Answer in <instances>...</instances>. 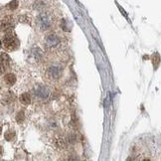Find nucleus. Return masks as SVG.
<instances>
[{
	"instance_id": "1",
	"label": "nucleus",
	"mask_w": 161,
	"mask_h": 161,
	"mask_svg": "<svg viewBox=\"0 0 161 161\" xmlns=\"http://www.w3.org/2000/svg\"><path fill=\"white\" fill-rule=\"evenodd\" d=\"M38 24H39V27L41 28V30L47 31L52 27L53 20L48 14L42 13L39 17H38Z\"/></svg>"
},
{
	"instance_id": "2",
	"label": "nucleus",
	"mask_w": 161,
	"mask_h": 161,
	"mask_svg": "<svg viewBox=\"0 0 161 161\" xmlns=\"http://www.w3.org/2000/svg\"><path fill=\"white\" fill-rule=\"evenodd\" d=\"M3 46L7 48L8 50H15L18 46V41L17 39L12 36V35H5L2 39Z\"/></svg>"
},
{
	"instance_id": "3",
	"label": "nucleus",
	"mask_w": 161,
	"mask_h": 161,
	"mask_svg": "<svg viewBox=\"0 0 161 161\" xmlns=\"http://www.w3.org/2000/svg\"><path fill=\"white\" fill-rule=\"evenodd\" d=\"M34 95L40 99H46L49 96V90L44 86H38L34 90Z\"/></svg>"
},
{
	"instance_id": "4",
	"label": "nucleus",
	"mask_w": 161,
	"mask_h": 161,
	"mask_svg": "<svg viewBox=\"0 0 161 161\" xmlns=\"http://www.w3.org/2000/svg\"><path fill=\"white\" fill-rule=\"evenodd\" d=\"M60 44V39L58 38L56 35L51 34L46 38V45L49 48H55Z\"/></svg>"
},
{
	"instance_id": "5",
	"label": "nucleus",
	"mask_w": 161,
	"mask_h": 161,
	"mask_svg": "<svg viewBox=\"0 0 161 161\" xmlns=\"http://www.w3.org/2000/svg\"><path fill=\"white\" fill-rule=\"evenodd\" d=\"M48 74H49V76L52 79H58L61 76V74H62V69L60 67L53 66L48 70Z\"/></svg>"
},
{
	"instance_id": "6",
	"label": "nucleus",
	"mask_w": 161,
	"mask_h": 161,
	"mask_svg": "<svg viewBox=\"0 0 161 161\" xmlns=\"http://www.w3.org/2000/svg\"><path fill=\"white\" fill-rule=\"evenodd\" d=\"M4 80H5L6 84L9 86H13L16 83V77H15V75H13V74H11V73L6 74L4 76Z\"/></svg>"
},
{
	"instance_id": "7",
	"label": "nucleus",
	"mask_w": 161,
	"mask_h": 161,
	"mask_svg": "<svg viewBox=\"0 0 161 161\" xmlns=\"http://www.w3.org/2000/svg\"><path fill=\"white\" fill-rule=\"evenodd\" d=\"M1 65H2V71L6 70L9 67V58L5 53H1Z\"/></svg>"
},
{
	"instance_id": "8",
	"label": "nucleus",
	"mask_w": 161,
	"mask_h": 161,
	"mask_svg": "<svg viewBox=\"0 0 161 161\" xmlns=\"http://www.w3.org/2000/svg\"><path fill=\"white\" fill-rule=\"evenodd\" d=\"M20 102L24 105H29L31 102V99L30 96H29L28 93H24L20 96Z\"/></svg>"
},
{
	"instance_id": "9",
	"label": "nucleus",
	"mask_w": 161,
	"mask_h": 161,
	"mask_svg": "<svg viewBox=\"0 0 161 161\" xmlns=\"http://www.w3.org/2000/svg\"><path fill=\"white\" fill-rule=\"evenodd\" d=\"M16 120L17 122H22L24 120V112L23 111H19L17 115H16Z\"/></svg>"
},
{
	"instance_id": "10",
	"label": "nucleus",
	"mask_w": 161,
	"mask_h": 161,
	"mask_svg": "<svg viewBox=\"0 0 161 161\" xmlns=\"http://www.w3.org/2000/svg\"><path fill=\"white\" fill-rule=\"evenodd\" d=\"M9 8L11 9V10H14V9H16L18 7V1L17 0H13V1H11L10 3H9Z\"/></svg>"
},
{
	"instance_id": "11",
	"label": "nucleus",
	"mask_w": 161,
	"mask_h": 161,
	"mask_svg": "<svg viewBox=\"0 0 161 161\" xmlns=\"http://www.w3.org/2000/svg\"><path fill=\"white\" fill-rule=\"evenodd\" d=\"M14 136V131H7L5 133V138L6 140H11Z\"/></svg>"
},
{
	"instance_id": "12",
	"label": "nucleus",
	"mask_w": 161,
	"mask_h": 161,
	"mask_svg": "<svg viewBox=\"0 0 161 161\" xmlns=\"http://www.w3.org/2000/svg\"><path fill=\"white\" fill-rule=\"evenodd\" d=\"M152 59H153V64H154V67L156 68V67H157V65H156V61H157V62H159V60H160L159 55H158V54H154Z\"/></svg>"
}]
</instances>
